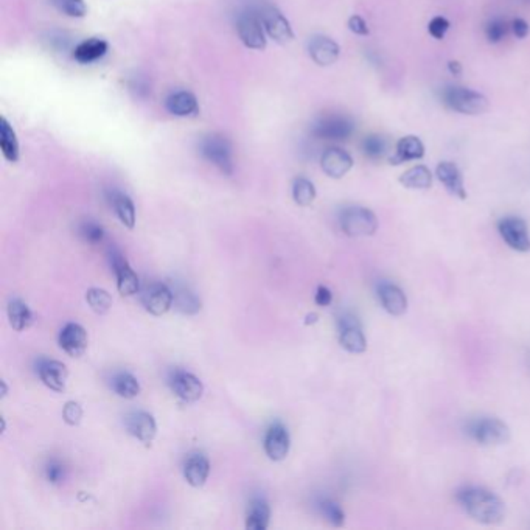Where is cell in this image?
<instances>
[{"mask_svg": "<svg viewBox=\"0 0 530 530\" xmlns=\"http://www.w3.org/2000/svg\"><path fill=\"white\" fill-rule=\"evenodd\" d=\"M271 509L269 504L263 497H257L249 505V512L246 517V529L247 530H264L269 526Z\"/></svg>", "mask_w": 530, "mask_h": 530, "instance_id": "27", "label": "cell"}, {"mask_svg": "<svg viewBox=\"0 0 530 530\" xmlns=\"http://www.w3.org/2000/svg\"><path fill=\"white\" fill-rule=\"evenodd\" d=\"M443 103L456 112L466 115H479L488 111V100L482 93L461 86H449L442 93Z\"/></svg>", "mask_w": 530, "mask_h": 530, "instance_id": "2", "label": "cell"}, {"mask_svg": "<svg viewBox=\"0 0 530 530\" xmlns=\"http://www.w3.org/2000/svg\"><path fill=\"white\" fill-rule=\"evenodd\" d=\"M341 229L348 237H370L378 229V220L372 210L365 207H348L342 210Z\"/></svg>", "mask_w": 530, "mask_h": 530, "instance_id": "5", "label": "cell"}, {"mask_svg": "<svg viewBox=\"0 0 530 530\" xmlns=\"http://www.w3.org/2000/svg\"><path fill=\"white\" fill-rule=\"evenodd\" d=\"M126 428L131 435H134L145 445H150L155 437V432H158V425H155L154 417L145 411L131 412L126 417Z\"/></svg>", "mask_w": 530, "mask_h": 530, "instance_id": "17", "label": "cell"}, {"mask_svg": "<svg viewBox=\"0 0 530 530\" xmlns=\"http://www.w3.org/2000/svg\"><path fill=\"white\" fill-rule=\"evenodd\" d=\"M44 471H45V479L54 485L62 484L67 474L64 464H62L61 461H57V459H52V461L45 465Z\"/></svg>", "mask_w": 530, "mask_h": 530, "instance_id": "40", "label": "cell"}, {"mask_svg": "<svg viewBox=\"0 0 530 530\" xmlns=\"http://www.w3.org/2000/svg\"><path fill=\"white\" fill-rule=\"evenodd\" d=\"M435 175H437L439 181L445 185V189L453 194V196H457L459 199H466V190L464 185L462 175L453 162H440L437 165V170H435Z\"/></svg>", "mask_w": 530, "mask_h": 530, "instance_id": "21", "label": "cell"}, {"mask_svg": "<svg viewBox=\"0 0 530 530\" xmlns=\"http://www.w3.org/2000/svg\"><path fill=\"white\" fill-rule=\"evenodd\" d=\"M314 302L317 303L319 307H329L330 303L333 302V294H331V291H330L326 286L321 285V286L317 288V291H316Z\"/></svg>", "mask_w": 530, "mask_h": 530, "instance_id": "44", "label": "cell"}, {"mask_svg": "<svg viewBox=\"0 0 530 530\" xmlns=\"http://www.w3.org/2000/svg\"><path fill=\"white\" fill-rule=\"evenodd\" d=\"M260 18L271 39H274L278 44H288L293 41L294 31L291 23L276 6H264L260 13Z\"/></svg>", "mask_w": 530, "mask_h": 530, "instance_id": "11", "label": "cell"}, {"mask_svg": "<svg viewBox=\"0 0 530 530\" xmlns=\"http://www.w3.org/2000/svg\"><path fill=\"white\" fill-rule=\"evenodd\" d=\"M80 235L89 245H100L105 240V229L93 221H84L80 225Z\"/></svg>", "mask_w": 530, "mask_h": 530, "instance_id": "39", "label": "cell"}, {"mask_svg": "<svg viewBox=\"0 0 530 530\" xmlns=\"http://www.w3.org/2000/svg\"><path fill=\"white\" fill-rule=\"evenodd\" d=\"M238 36L247 49L264 50L266 49V36L260 14L255 11H245L238 16L237 20Z\"/></svg>", "mask_w": 530, "mask_h": 530, "instance_id": "7", "label": "cell"}, {"mask_svg": "<svg viewBox=\"0 0 530 530\" xmlns=\"http://www.w3.org/2000/svg\"><path fill=\"white\" fill-rule=\"evenodd\" d=\"M109 259H111V266L117 277V290H119V293L124 295V298L137 294L140 290L139 277L134 269L129 266V263L124 259L123 254L119 249L114 247L111 254H109Z\"/></svg>", "mask_w": 530, "mask_h": 530, "instance_id": "10", "label": "cell"}, {"mask_svg": "<svg viewBox=\"0 0 530 530\" xmlns=\"http://www.w3.org/2000/svg\"><path fill=\"white\" fill-rule=\"evenodd\" d=\"M143 305L153 316H163L175 303L173 290L165 283H151L143 293Z\"/></svg>", "mask_w": 530, "mask_h": 530, "instance_id": "13", "label": "cell"}, {"mask_svg": "<svg viewBox=\"0 0 530 530\" xmlns=\"http://www.w3.org/2000/svg\"><path fill=\"white\" fill-rule=\"evenodd\" d=\"M321 167L326 176L333 179L344 177L353 167V159L346 150L331 146L325 150L321 158Z\"/></svg>", "mask_w": 530, "mask_h": 530, "instance_id": "16", "label": "cell"}, {"mask_svg": "<svg viewBox=\"0 0 530 530\" xmlns=\"http://www.w3.org/2000/svg\"><path fill=\"white\" fill-rule=\"evenodd\" d=\"M62 418L69 426H78L81 423L83 418V408L80 403L76 401H67L64 409H62Z\"/></svg>", "mask_w": 530, "mask_h": 530, "instance_id": "41", "label": "cell"}, {"mask_svg": "<svg viewBox=\"0 0 530 530\" xmlns=\"http://www.w3.org/2000/svg\"><path fill=\"white\" fill-rule=\"evenodd\" d=\"M339 342L350 353H364L367 348V339H365L361 324L353 314H342L338 319Z\"/></svg>", "mask_w": 530, "mask_h": 530, "instance_id": "8", "label": "cell"}, {"mask_svg": "<svg viewBox=\"0 0 530 530\" xmlns=\"http://www.w3.org/2000/svg\"><path fill=\"white\" fill-rule=\"evenodd\" d=\"M512 31H513V35H515L518 39H524L529 35L530 25H529V23L524 19L517 18L515 20L512 22Z\"/></svg>", "mask_w": 530, "mask_h": 530, "instance_id": "45", "label": "cell"}, {"mask_svg": "<svg viewBox=\"0 0 530 530\" xmlns=\"http://www.w3.org/2000/svg\"><path fill=\"white\" fill-rule=\"evenodd\" d=\"M464 510L482 524H497L505 517V505L497 495L484 487H465L457 493Z\"/></svg>", "mask_w": 530, "mask_h": 530, "instance_id": "1", "label": "cell"}, {"mask_svg": "<svg viewBox=\"0 0 530 530\" xmlns=\"http://www.w3.org/2000/svg\"><path fill=\"white\" fill-rule=\"evenodd\" d=\"M88 331L83 325L70 322L59 333V347L72 358H80L88 348Z\"/></svg>", "mask_w": 530, "mask_h": 530, "instance_id": "15", "label": "cell"}, {"mask_svg": "<svg viewBox=\"0 0 530 530\" xmlns=\"http://www.w3.org/2000/svg\"><path fill=\"white\" fill-rule=\"evenodd\" d=\"M0 150L8 162H18L20 155V148L16 132L5 117L0 119Z\"/></svg>", "mask_w": 530, "mask_h": 530, "instance_id": "26", "label": "cell"}, {"mask_svg": "<svg viewBox=\"0 0 530 530\" xmlns=\"http://www.w3.org/2000/svg\"><path fill=\"white\" fill-rule=\"evenodd\" d=\"M6 392H8L6 383H5V381H2V399H4V396H6Z\"/></svg>", "mask_w": 530, "mask_h": 530, "instance_id": "48", "label": "cell"}, {"mask_svg": "<svg viewBox=\"0 0 530 530\" xmlns=\"http://www.w3.org/2000/svg\"><path fill=\"white\" fill-rule=\"evenodd\" d=\"M264 453L274 462H280L290 453L291 439L288 430L282 423H274L264 435Z\"/></svg>", "mask_w": 530, "mask_h": 530, "instance_id": "14", "label": "cell"}, {"mask_svg": "<svg viewBox=\"0 0 530 530\" xmlns=\"http://www.w3.org/2000/svg\"><path fill=\"white\" fill-rule=\"evenodd\" d=\"M170 386L177 399H181L185 403L198 401L204 394V386H202L201 379L185 370H175L171 373Z\"/></svg>", "mask_w": 530, "mask_h": 530, "instance_id": "12", "label": "cell"}, {"mask_svg": "<svg viewBox=\"0 0 530 530\" xmlns=\"http://www.w3.org/2000/svg\"><path fill=\"white\" fill-rule=\"evenodd\" d=\"M112 391L122 399H136L140 394V384L137 378L129 372H120L112 378Z\"/></svg>", "mask_w": 530, "mask_h": 530, "instance_id": "31", "label": "cell"}, {"mask_svg": "<svg viewBox=\"0 0 530 530\" xmlns=\"http://www.w3.org/2000/svg\"><path fill=\"white\" fill-rule=\"evenodd\" d=\"M509 33V23L502 18H493L492 20H488L487 27H485V36L487 41L492 44L501 42L502 39L507 36Z\"/></svg>", "mask_w": 530, "mask_h": 530, "instance_id": "37", "label": "cell"}, {"mask_svg": "<svg viewBox=\"0 0 530 530\" xmlns=\"http://www.w3.org/2000/svg\"><path fill=\"white\" fill-rule=\"evenodd\" d=\"M293 198L295 204L300 207H308L316 199V189L307 177H295L293 184Z\"/></svg>", "mask_w": 530, "mask_h": 530, "instance_id": "34", "label": "cell"}, {"mask_svg": "<svg viewBox=\"0 0 530 530\" xmlns=\"http://www.w3.org/2000/svg\"><path fill=\"white\" fill-rule=\"evenodd\" d=\"M400 184L406 189L426 190L432 185V175L428 167L417 165L412 167L400 176Z\"/></svg>", "mask_w": 530, "mask_h": 530, "instance_id": "28", "label": "cell"}, {"mask_svg": "<svg viewBox=\"0 0 530 530\" xmlns=\"http://www.w3.org/2000/svg\"><path fill=\"white\" fill-rule=\"evenodd\" d=\"M317 505H319V510H321V513L330 524L336 527H341L342 524H344V521H346L344 510H342L336 502L329 500V497H324V500L317 502Z\"/></svg>", "mask_w": 530, "mask_h": 530, "instance_id": "36", "label": "cell"}, {"mask_svg": "<svg viewBox=\"0 0 530 530\" xmlns=\"http://www.w3.org/2000/svg\"><path fill=\"white\" fill-rule=\"evenodd\" d=\"M425 155V145L422 140L416 136H406L399 140L395 146V154L391 158L392 165H400V163L422 159Z\"/></svg>", "mask_w": 530, "mask_h": 530, "instance_id": "22", "label": "cell"}, {"mask_svg": "<svg viewBox=\"0 0 530 530\" xmlns=\"http://www.w3.org/2000/svg\"><path fill=\"white\" fill-rule=\"evenodd\" d=\"M348 28L352 30L355 35H360V36H367L370 33L367 22H365L361 16H356V14L348 19Z\"/></svg>", "mask_w": 530, "mask_h": 530, "instance_id": "43", "label": "cell"}, {"mask_svg": "<svg viewBox=\"0 0 530 530\" xmlns=\"http://www.w3.org/2000/svg\"><path fill=\"white\" fill-rule=\"evenodd\" d=\"M355 131V123L344 114H325L321 115L311 126V134L321 140L342 142L347 140Z\"/></svg>", "mask_w": 530, "mask_h": 530, "instance_id": "4", "label": "cell"}, {"mask_svg": "<svg viewBox=\"0 0 530 530\" xmlns=\"http://www.w3.org/2000/svg\"><path fill=\"white\" fill-rule=\"evenodd\" d=\"M107 49H109V45L106 41H103V39L90 37V39H86V41L80 42L75 47L73 58L75 61L80 62V64H90V62L103 58Z\"/></svg>", "mask_w": 530, "mask_h": 530, "instance_id": "25", "label": "cell"}, {"mask_svg": "<svg viewBox=\"0 0 530 530\" xmlns=\"http://www.w3.org/2000/svg\"><path fill=\"white\" fill-rule=\"evenodd\" d=\"M308 50H310L311 59H313L316 64L321 67L334 64V62L338 61L339 53H341L339 45L334 42L331 37H326V36H314L310 41Z\"/></svg>", "mask_w": 530, "mask_h": 530, "instance_id": "19", "label": "cell"}, {"mask_svg": "<svg viewBox=\"0 0 530 530\" xmlns=\"http://www.w3.org/2000/svg\"><path fill=\"white\" fill-rule=\"evenodd\" d=\"M8 319H10V324L16 331H23L33 324V313H31L25 302L14 299L8 305Z\"/></svg>", "mask_w": 530, "mask_h": 530, "instance_id": "30", "label": "cell"}, {"mask_svg": "<svg viewBox=\"0 0 530 530\" xmlns=\"http://www.w3.org/2000/svg\"><path fill=\"white\" fill-rule=\"evenodd\" d=\"M210 474V462L206 456L192 454L184 465V478L194 488L202 487Z\"/></svg>", "mask_w": 530, "mask_h": 530, "instance_id": "23", "label": "cell"}, {"mask_svg": "<svg viewBox=\"0 0 530 530\" xmlns=\"http://www.w3.org/2000/svg\"><path fill=\"white\" fill-rule=\"evenodd\" d=\"M111 202H112L117 216H119V220L122 221L124 228L134 229L136 207H134V202H132V199L128 196V194L114 192L111 196Z\"/></svg>", "mask_w": 530, "mask_h": 530, "instance_id": "29", "label": "cell"}, {"mask_svg": "<svg viewBox=\"0 0 530 530\" xmlns=\"http://www.w3.org/2000/svg\"><path fill=\"white\" fill-rule=\"evenodd\" d=\"M232 151V143L223 134H208L199 143V153L202 154V158L228 176L233 175V170H235Z\"/></svg>", "mask_w": 530, "mask_h": 530, "instance_id": "3", "label": "cell"}, {"mask_svg": "<svg viewBox=\"0 0 530 530\" xmlns=\"http://www.w3.org/2000/svg\"><path fill=\"white\" fill-rule=\"evenodd\" d=\"M428 30H430V35L434 39H443L447 35V31L449 30V20L443 16H435V18L430 22L428 25Z\"/></svg>", "mask_w": 530, "mask_h": 530, "instance_id": "42", "label": "cell"}, {"mask_svg": "<svg viewBox=\"0 0 530 530\" xmlns=\"http://www.w3.org/2000/svg\"><path fill=\"white\" fill-rule=\"evenodd\" d=\"M469 434L471 439L476 440L481 445H502L510 440V430L502 420L485 417L474 420L469 428Z\"/></svg>", "mask_w": 530, "mask_h": 530, "instance_id": "6", "label": "cell"}, {"mask_svg": "<svg viewBox=\"0 0 530 530\" xmlns=\"http://www.w3.org/2000/svg\"><path fill=\"white\" fill-rule=\"evenodd\" d=\"M378 299L381 305L392 316H401L408 310V298L401 288L394 283L383 282L378 286Z\"/></svg>", "mask_w": 530, "mask_h": 530, "instance_id": "20", "label": "cell"}, {"mask_svg": "<svg viewBox=\"0 0 530 530\" xmlns=\"http://www.w3.org/2000/svg\"><path fill=\"white\" fill-rule=\"evenodd\" d=\"M173 294H175L173 307L179 311V313L187 314V316H193L199 313L201 300L189 290V288L179 286L173 291Z\"/></svg>", "mask_w": 530, "mask_h": 530, "instance_id": "32", "label": "cell"}, {"mask_svg": "<svg viewBox=\"0 0 530 530\" xmlns=\"http://www.w3.org/2000/svg\"><path fill=\"white\" fill-rule=\"evenodd\" d=\"M37 373L42 383L54 392H62L66 389L69 372L66 364L57 360H42L37 365Z\"/></svg>", "mask_w": 530, "mask_h": 530, "instance_id": "18", "label": "cell"}, {"mask_svg": "<svg viewBox=\"0 0 530 530\" xmlns=\"http://www.w3.org/2000/svg\"><path fill=\"white\" fill-rule=\"evenodd\" d=\"M502 240L507 243L509 247L518 252H529L530 251V235L529 228L524 220L517 216H507L497 224Z\"/></svg>", "mask_w": 530, "mask_h": 530, "instance_id": "9", "label": "cell"}, {"mask_svg": "<svg viewBox=\"0 0 530 530\" xmlns=\"http://www.w3.org/2000/svg\"><path fill=\"white\" fill-rule=\"evenodd\" d=\"M52 4L70 18H84L88 14V6L84 0H52Z\"/></svg>", "mask_w": 530, "mask_h": 530, "instance_id": "38", "label": "cell"}, {"mask_svg": "<svg viewBox=\"0 0 530 530\" xmlns=\"http://www.w3.org/2000/svg\"><path fill=\"white\" fill-rule=\"evenodd\" d=\"M316 321H317V314H308V316H307L305 324L310 325V324H314Z\"/></svg>", "mask_w": 530, "mask_h": 530, "instance_id": "47", "label": "cell"}, {"mask_svg": "<svg viewBox=\"0 0 530 530\" xmlns=\"http://www.w3.org/2000/svg\"><path fill=\"white\" fill-rule=\"evenodd\" d=\"M86 300H88L89 307L95 311L97 314H106L112 307L111 294L101 290V288H90L88 294H86Z\"/></svg>", "mask_w": 530, "mask_h": 530, "instance_id": "35", "label": "cell"}, {"mask_svg": "<svg viewBox=\"0 0 530 530\" xmlns=\"http://www.w3.org/2000/svg\"><path fill=\"white\" fill-rule=\"evenodd\" d=\"M448 70H449V73H451V75L459 76V75L462 73V66H461V62H457V61H449V62H448Z\"/></svg>", "mask_w": 530, "mask_h": 530, "instance_id": "46", "label": "cell"}, {"mask_svg": "<svg viewBox=\"0 0 530 530\" xmlns=\"http://www.w3.org/2000/svg\"><path fill=\"white\" fill-rule=\"evenodd\" d=\"M165 106L168 112L176 117H192L199 112L198 100L189 90H179L171 93L165 101Z\"/></svg>", "mask_w": 530, "mask_h": 530, "instance_id": "24", "label": "cell"}, {"mask_svg": "<svg viewBox=\"0 0 530 530\" xmlns=\"http://www.w3.org/2000/svg\"><path fill=\"white\" fill-rule=\"evenodd\" d=\"M361 150L365 158H369L370 160H381L387 154L389 142L383 136L370 134L367 137H364Z\"/></svg>", "mask_w": 530, "mask_h": 530, "instance_id": "33", "label": "cell"}]
</instances>
